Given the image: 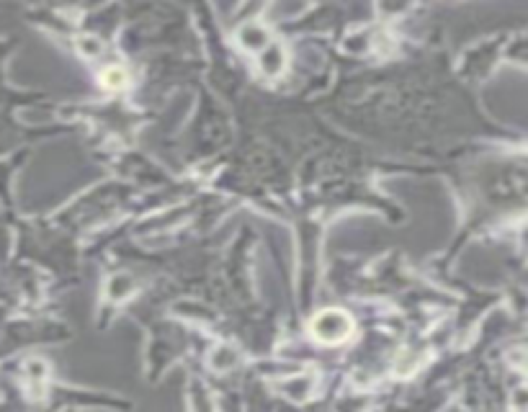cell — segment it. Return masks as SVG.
<instances>
[{
	"label": "cell",
	"instance_id": "obj_1",
	"mask_svg": "<svg viewBox=\"0 0 528 412\" xmlns=\"http://www.w3.org/2000/svg\"><path fill=\"white\" fill-rule=\"evenodd\" d=\"M353 333V320L348 312L343 309H325V312L314 314V320L309 322V335L317 343L325 345H338L345 343Z\"/></svg>",
	"mask_w": 528,
	"mask_h": 412
},
{
	"label": "cell",
	"instance_id": "obj_2",
	"mask_svg": "<svg viewBox=\"0 0 528 412\" xmlns=\"http://www.w3.org/2000/svg\"><path fill=\"white\" fill-rule=\"evenodd\" d=\"M237 39H240V44H243L245 50H265V47H268V34H265L261 26H255V23L240 29Z\"/></svg>",
	"mask_w": 528,
	"mask_h": 412
},
{
	"label": "cell",
	"instance_id": "obj_3",
	"mask_svg": "<svg viewBox=\"0 0 528 412\" xmlns=\"http://www.w3.org/2000/svg\"><path fill=\"white\" fill-rule=\"evenodd\" d=\"M26 379H29L31 394H41L44 382H47V366H44V361H29L26 363Z\"/></svg>",
	"mask_w": 528,
	"mask_h": 412
},
{
	"label": "cell",
	"instance_id": "obj_4",
	"mask_svg": "<svg viewBox=\"0 0 528 412\" xmlns=\"http://www.w3.org/2000/svg\"><path fill=\"white\" fill-rule=\"evenodd\" d=\"M101 83H103V88H108V90L124 88V85L129 83L127 70L119 68V65H111V68H106L103 72H101Z\"/></svg>",
	"mask_w": 528,
	"mask_h": 412
},
{
	"label": "cell",
	"instance_id": "obj_5",
	"mask_svg": "<svg viewBox=\"0 0 528 412\" xmlns=\"http://www.w3.org/2000/svg\"><path fill=\"white\" fill-rule=\"evenodd\" d=\"M513 407H528V387H520L513 392V400H510Z\"/></svg>",
	"mask_w": 528,
	"mask_h": 412
},
{
	"label": "cell",
	"instance_id": "obj_6",
	"mask_svg": "<svg viewBox=\"0 0 528 412\" xmlns=\"http://www.w3.org/2000/svg\"><path fill=\"white\" fill-rule=\"evenodd\" d=\"M78 47L85 52V54H98V52H101V44H98L96 39H83L78 41Z\"/></svg>",
	"mask_w": 528,
	"mask_h": 412
}]
</instances>
